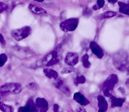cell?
<instances>
[{"label":"cell","mask_w":129,"mask_h":112,"mask_svg":"<svg viewBox=\"0 0 129 112\" xmlns=\"http://www.w3.org/2000/svg\"><path fill=\"white\" fill-rule=\"evenodd\" d=\"M113 63L118 70L129 75V56L126 51L121 49L114 53Z\"/></svg>","instance_id":"1"},{"label":"cell","mask_w":129,"mask_h":112,"mask_svg":"<svg viewBox=\"0 0 129 112\" xmlns=\"http://www.w3.org/2000/svg\"><path fill=\"white\" fill-rule=\"evenodd\" d=\"M118 77L116 74H111L107 77L104 81L102 86L103 93L105 96L110 97L112 95L111 92H113L115 86L118 82Z\"/></svg>","instance_id":"2"},{"label":"cell","mask_w":129,"mask_h":112,"mask_svg":"<svg viewBox=\"0 0 129 112\" xmlns=\"http://www.w3.org/2000/svg\"><path fill=\"white\" fill-rule=\"evenodd\" d=\"M22 90V85L16 82L6 83L0 87V92L5 95L9 93L19 94Z\"/></svg>","instance_id":"3"},{"label":"cell","mask_w":129,"mask_h":112,"mask_svg":"<svg viewBox=\"0 0 129 112\" xmlns=\"http://www.w3.org/2000/svg\"><path fill=\"white\" fill-rule=\"evenodd\" d=\"M31 32V28L30 26H24L19 29H14L12 32V36L15 40L20 41L27 38Z\"/></svg>","instance_id":"4"},{"label":"cell","mask_w":129,"mask_h":112,"mask_svg":"<svg viewBox=\"0 0 129 112\" xmlns=\"http://www.w3.org/2000/svg\"><path fill=\"white\" fill-rule=\"evenodd\" d=\"M79 23V19L77 18H69L62 22L59 25L60 29L64 32H73L77 29Z\"/></svg>","instance_id":"5"},{"label":"cell","mask_w":129,"mask_h":112,"mask_svg":"<svg viewBox=\"0 0 129 112\" xmlns=\"http://www.w3.org/2000/svg\"><path fill=\"white\" fill-rule=\"evenodd\" d=\"M59 62V57L58 53L56 50L52 51L49 53L42 60V64L47 67L57 64Z\"/></svg>","instance_id":"6"},{"label":"cell","mask_w":129,"mask_h":112,"mask_svg":"<svg viewBox=\"0 0 129 112\" xmlns=\"http://www.w3.org/2000/svg\"><path fill=\"white\" fill-rule=\"evenodd\" d=\"M53 85L65 96H70L71 91L70 88L62 79L57 78L56 79H54L53 82Z\"/></svg>","instance_id":"7"},{"label":"cell","mask_w":129,"mask_h":112,"mask_svg":"<svg viewBox=\"0 0 129 112\" xmlns=\"http://www.w3.org/2000/svg\"><path fill=\"white\" fill-rule=\"evenodd\" d=\"M79 61V56L76 53L69 52L66 54L64 62L70 66L76 65Z\"/></svg>","instance_id":"8"},{"label":"cell","mask_w":129,"mask_h":112,"mask_svg":"<svg viewBox=\"0 0 129 112\" xmlns=\"http://www.w3.org/2000/svg\"><path fill=\"white\" fill-rule=\"evenodd\" d=\"M90 49L94 55H96L98 59H101L104 55V53L101 47L97 43L92 41L90 42Z\"/></svg>","instance_id":"9"},{"label":"cell","mask_w":129,"mask_h":112,"mask_svg":"<svg viewBox=\"0 0 129 112\" xmlns=\"http://www.w3.org/2000/svg\"><path fill=\"white\" fill-rule=\"evenodd\" d=\"M36 105L37 110L41 112H46L49 109L48 102L44 98L38 97L36 100Z\"/></svg>","instance_id":"10"},{"label":"cell","mask_w":129,"mask_h":112,"mask_svg":"<svg viewBox=\"0 0 129 112\" xmlns=\"http://www.w3.org/2000/svg\"><path fill=\"white\" fill-rule=\"evenodd\" d=\"M38 111L36 104L31 99H29L27 104L25 106L19 107L18 111L19 112H30V111Z\"/></svg>","instance_id":"11"},{"label":"cell","mask_w":129,"mask_h":112,"mask_svg":"<svg viewBox=\"0 0 129 112\" xmlns=\"http://www.w3.org/2000/svg\"><path fill=\"white\" fill-rule=\"evenodd\" d=\"M73 99L75 101H76L77 103L80 104L81 106H86L90 104V101L87 98H86L80 92H77L74 93L73 96Z\"/></svg>","instance_id":"12"},{"label":"cell","mask_w":129,"mask_h":112,"mask_svg":"<svg viewBox=\"0 0 129 112\" xmlns=\"http://www.w3.org/2000/svg\"><path fill=\"white\" fill-rule=\"evenodd\" d=\"M98 106L99 112H105L108 109V104L106 99L102 96H98Z\"/></svg>","instance_id":"13"},{"label":"cell","mask_w":129,"mask_h":112,"mask_svg":"<svg viewBox=\"0 0 129 112\" xmlns=\"http://www.w3.org/2000/svg\"><path fill=\"white\" fill-rule=\"evenodd\" d=\"M110 98L111 105L112 107H122L125 101V99L123 98H118L113 95L110 97Z\"/></svg>","instance_id":"14"},{"label":"cell","mask_w":129,"mask_h":112,"mask_svg":"<svg viewBox=\"0 0 129 112\" xmlns=\"http://www.w3.org/2000/svg\"><path fill=\"white\" fill-rule=\"evenodd\" d=\"M29 9L30 10L31 13L36 15H42L46 14L47 12L44 9L40 6H37L33 4H30L29 5Z\"/></svg>","instance_id":"15"},{"label":"cell","mask_w":129,"mask_h":112,"mask_svg":"<svg viewBox=\"0 0 129 112\" xmlns=\"http://www.w3.org/2000/svg\"><path fill=\"white\" fill-rule=\"evenodd\" d=\"M43 72H44L45 76L50 79H56L58 77V74L56 71L53 69H51L45 68L43 70Z\"/></svg>","instance_id":"16"},{"label":"cell","mask_w":129,"mask_h":112,"mask_svg":"<svg viewBox=\"0 0 129 112\" xmlns=\"http://www.w3.org/2000/svg\"><path fill=\"white\" fill-rule=\"evenodd\" d=\"M118 5H119V11L120 13L129 16V4L128 3L119 2Z\"/></svg>","instance_id":"17"},{"label":"cell","mask_w":129,"mask_h":112,"mask_svg":"<svg viewBox=\"0 0 129 112\" xmlns=\"http://www.w3.org/2000/svg\"><path fill=\"white\" fill-rule=\"evenodd\" d=\"M81 61L82 62L83 66L85 68L89 69L91 67V62L89 61V56L87 54H85L82 57Z\"/></svg>","instance_id":"18"},{"label":"cell","mask_w":129,"mask_h":112,"mask_svg":"<svg viewBox=\"0 0 129 112\" xmlns=\"http://www.w3.org/2000/svg\"><path fill=\"white\" fill-rule=\"evenodd\" d=\"M116 15H117V13L115 12L107 11L103 13L102 14H101L100 16H99V18L101 19V20H103V19L112 18V17H115Z\"/></svg>","instance_id":"19"},{"label":"cell","mask_w":129,"mask_h":112,"mask_svg":"<svg viewBox=\"0 0 129 112\" xmlns=\"http://www.w3.org/2000/svg\"><path fill=\"white\" fill-rule=\"evenodd\" d=\"M86 82L85 77L83 75H78L74 79V83L76 86H78L80 84L85 83Z\"/></svg>","instance_id":"20"},{"label":"cell","mask_w":129,"mask_h":112,"mask_svg":"<svg viewBox=\"0 0 129 112\" xmlns=\"http://www.w3.org/2000/svg\"><path fill=\"white\" fill-rule=\"evenodd\" d=\"M0 110L4 112H12L13 111V107L0 101Z\"/></svg>","instance_id":"21"},{"label":"cell","mask_w":129,"mask_h":112,"mask_svg":"<svg viewBox=\"0 0 129 112\" xmlns=\"http://www.w3.org/2000/svg\"><path fill=\"white\" fill-rule=\"evenodd\" d=\"M105 5V0H97L96 4L93 6V9L94 10H98L101 8L104 7Z\"/></svg>","instance_id":"22"},{"label":"cell","mask_w":129,"mask_h":112,"mask_svg":"<svg viewBox=\"0 0 129 112\" xmlns=\"http://www.w3.org/2000/svg\"><path fill=\"white\" fill-rule=\"evenodd\" d=\"M8 60V57L5 53H2L0 54V67L3 66L5 64Z\"/></svg>","instance_id":"23"},{"label":"cell","mask_w":129,"mask_h":112,"mask_svg":"<svg viewBox=\"0 0 129 112\" xmlns=\"http://www.w3.org/2000/svg\"><path fill=\"white\" fill-rule=\"evenodd\" d=\"M93 14L92 10L89 8H85L83 9L82 11V14L85 17H89Z\"/></svg>","instance_id":"24"},{"label":"cell","mask_w":129,"mask_h":112,"mask_svg":"<svg viewBox=\"0 0 129 112\" xmlns=\"http://www.w3.org/2000/svg\"><path fill=\"white\" fill-rule=\"evenodd\" d=\"M74 71V69L73 68L71 67H67V68H64L61 71L62 74H66V73H72Z\"/></svg>","instance_id":"25"},{"label":"cell","mask_w":129,"mask_h":112,"mask_svg":"<svg viewBox=\"0 0 129 112\" xmlns=\"http://www.w3.org/2000/svg\"><path fill=\"white\" fill-rule=\"evenodd\" d=\"M8 9V5L2 2H0V13L5 11Z\"/></svg>","instance_id":"26"},{"label":"cell","mask_w":129,"mask_h":112,"mask_svg":"<svg viewBox=\"0 0 129 112\" xmlns=\"http://www.w3.org/2000/svg\"><path fill=\"white\" fill-rule=\"evenodd\" d=\"M38 85H37L36 83L34 82H31L28 85H27V88L30 90H36L38 89Z\"/></svg>","instance_id":"27"},{"label":"cell","mask_w":129,"mask_h":112,"mask_svg":"<svg viewBox=\"0 0 129 112\" xmlns=\"http://www.w3.org/2000/svg\"><path fill=\"white\" fill-rule=\"evenodd\" d=\"M0 44L3 47H5L6 46V41L2 34H0Z\"/></svg>","instance_id":"28"},{"label":"cell","mask_w":129,"mask_h":112,"mask_svg":"<svg viewBox=\"0 0 129 112\" xmlns=\"http://www.w3.org/2000/svg\"><path fill=\"white\" fill-rule=\"evenodd\" d=\"M59 105L58 104H54V106H53V109H54V111H58V109H59Z\"/></svg>","instance_id":"29"},{"label":"cell","mask_w":129,"mask_h":112,"mask_svg":"<svg viewBox=\"0 0 129 112\" xmlns=\"http://www.w3.org/2000/svg\"><path fill=\"white\" fill-rule=\"evenodd\" d=\"M119 92H121L122 94H124L125 93V90H124V89L123 88H122V87H121V88H119Z\"/></svg>","instance_id":"30"},{"label":"cell","mask_w":129,"mask_h":112,"mask_svg":"<svg viewBox=\"0 0 129 112\" xmlns=\"http://www.w3.org/2000/svg\"><path fill=\"white\" fill-rule=\"evenodd\" d=\"M107 1H108V2H109V3L114 4H115L116 3H117L118 0H107Z\"/></svg>","instance_id":"31"},{"label":"cell","mask_w":129,"mask_h":112,"mask_svg":"<svg viewBox=\"0 0 129 112\" xmlns=\"http://www.w3.org/2000/svg\"><path fill=\"white\" fill-rule=\"evenodd\" d=\"M33 1L36 2H38V3H42V2H44L45 0H33Z\"/></svg>","instance_id":"32"},{"label":"cell","mask_w":129,"mask_h":112,"mask_svg":"<svg viewBox=\"0 0 129 112\" xmlns=\"http://www.w3.org/2000/svg\"><path fill=\"white\" fill-rule=\"evenodd\" d=\"M126 83L127 85H129V78H128V79L126 80Z\"/></svg>","instance_id":"33"},{"label":"cell","mask_w":129,"mask_h":112,"mask_svg":"<svg viewBox=\"0 0 129 112\" xmlns=\"http://www.w3.org/2000/svg\"><path fill=\"white\" fill-rule=\"evenodd\" d=\"M127 3L129 4V0H128V1H127Z\"/></svg>","instance_id":"34"}]
</instances>
